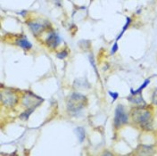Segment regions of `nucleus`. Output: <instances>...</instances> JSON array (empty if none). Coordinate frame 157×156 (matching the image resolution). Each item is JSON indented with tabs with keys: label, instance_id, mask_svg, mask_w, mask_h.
<instances>
[{
	"label": "nucleus",
	"instance_id": "1",
	"mask_svg": "<svg viewBox=\"0 0 157 156\" xmlns=\"http://www.w3.org/2000/svg\"><path fill=\"white\" fill-rule=\"evenodd\" d=\"M153 110L146 105H136L131 109L129 117L132 122L143 130H151L153 128L154 115Z\"/></svg>",
	"mask_w": 157,
	"mask_h": 156
},
{
	"label": "nucleus",
	"instance_id": "2",
	"mask_svg": "<svg viewBox=\"0 0 157 156\" xmlns=\"http://www.w3.org/2000/svg\"><path fill=\"white\" fill-rule=\"evenodd\" d=\"M88 105V97L78 92L71 93L66 100V111L71 117H78Z\"/></svg>",
	"mask_w": 157,
	"mask_h": 156
},
{
	"label": "nucleus",
	"instance_id": "3",
	"mask_svg": "<svg viewBox=\"0 0 157 156\" xmlns=\"http://www.w3.org/2000/svg\"><path fill=\"white\" fill-rule=\"evenodd\" d=\"M26 24L29 27V30L31 31V33L34 35V37L39 38L40 37L45 31H49L52 29H50L51 27V23L48 21H45L42 19H29L26 21Z\"/></svg>",
	"mask_w": 157,
	"mask_h": 156
},
{
	"label": "nucleus",
	"instance_id": "4",
	"mask_svg": "<svg viewBox=\"0 0 157 156\" xmlns=\"http://www.w3.org/2000/svg\"><path fill=\"white\" fill-rule=\"evenodd\" d=\"M21 100L20 95L11 88H3L1 90V103L4 106L14 107Z\"/></svg>",
	"mask_w": 157,
	"mask_h": 156
},
{
	"label": "nucleus",
	"instance_id": "5",
	"mask_svg": "<svg viewBox=\"0 0 157 156\" xmlns=\"http://www.w3.org/2000/svg\"><path fill=\"white\" fill-rule=\"evenodd\" d=\"M129 119V114L125 110L122 105H118L114 111V117H113V126L116 129H119L124 125L128 124Z\"/></svg>",
	"mask_w": 157,
	"mask_h": 156
},
{
	"label": "nucleus",
	"instance_id": "6",
	"mask_svg": "<svg viewBox=\"0 0 157 156\" xmlns=\"http://www.w3.org/2000/svg\"><path fill=\"white\" fill-rule=\"evenodd\" d=\"M21 105L25 108L36 109L43 103L44 99L36 96L32 92H26L21 96Z\"/></svg>",
	"mask_w": 157,
	"mask_h": 156
},
{
	"label": "nucleus",
	"instance_id": "7",
	"mask_svg": "<svg viewBox=\"0 0 157 156\" xmlns=\"http://www.w3.org/2000/svg\"><path fill=\"white\" fill-rule=\"evenodd\" d=\"M61 37L59 36V34L57 32H56L55 30L51 29L48 31V34L47 36V38L45 39L44 44L49 49L52 50H56L58 48L61 44Z\"/></svg>",
	"mask_w": 157,
	"mask_h": 156
},
{
	"label": "nucleus",
	"instance_id": "8",
	"mask_svg": "<svg viewBox=\"0 0 157 156\" xmlns=\"http://www.w3.org/2000/svg\"><path fill=\"white\" fill-rule=\"evenodd\" d=\"M13 43H14V45L19 47L20 48L23 49L24 51H29L30 49L32 48V44L30 43V41L28 40V39L24 35L17 36L14 39Z\"/></svg>",
	"mask_w": 157,
	"mask_h": 156
},
{
	"label": "nucleus",
	"instance_id": "9",
	"mask_svg": "<svg viewBox=\"0 0 157 156\" xmlns=\"http://www.w3.org/2000/svg\"><path fill=\"white\" fill-rule=\"evenodd\" d=\"M127 99L132 104L136 105H146L147 103L146 101L144 100V97L142 96V94H139L137 96H131L129 95L127 97Z\"/></svg>",
	"mask_w": 157,
	"mask_h": 156
},
{
	"label": "nucleus",
	"instance_id": "10",
	"mask_svg": "<svg viewBox=\"0 0 157 156\" xmlns=\"http://www.w3.org/2000/svg\"><path fill=\"white\" fill-rule=\"evenodd\" d=\"M150 83H151V79H150V78L145 79V81L140 85V87L138 88L135 89V90H134L133 88H130V95H131V96H137V95H139V94H142L143 90L147 88Z\"/></svg>",
	"mask_w": 157,
	"mask_h": 156
},
{
	"label": "nucleus",
	"instance_id": "11",
	"mask_svg": "<svg viewBox=\"0 0 157 156\" xmlns=\"http://www.w3.org/2000/svg\"><path fill=\"white\" fill-rule=\"evenodd\" d=\"M131 23H132V18L129 17V16H127V17H126V22H125V24L123 25V27H122V29L121 30V32L119 33L118 37L116 38V41L120 40V39L122 38V36L124 35V33L126 32V30L129 28V26L131 25Z\"/></svg>",
	"mask_w": 157,
	"mask_h": 156
},
{
	"label": "nucleus",
	"instance_id": "12",
	"mask_svg": "<svg viewBox=\"0 0 157 156\" xmlns=\"http://www.w3.org/2000/svg\"><path fill=\"white\" fill-rule=\"evenodd\" d=\"M75 133L78 137L79 143H83L86 139V131L83 127H77L75 128Z\"/></svg>",
	"mask_w": 157,
	"mask_h": 156
},
{
	"label": "nucleus",
	"instance_id": "13",
	"mask_svg": "<svg viewBox=\"0 0 157 156\" xmlns=\"http://www.w3.org/2000/svg\"><path fill=\"white\" fill-rule=\"evenodd\" d=\"M34 111H35L34 108H26V110L21 113L20 119L24 120V121H27L29 120V118L30 117V115L34 112Z\"/></svg>",
	"mask_w": 157,
	"mask_h": 156
},
{
	"label": "nucleus",
	"instance_id": "14",
	"mask_svg": "<svg viewBox=\"0 0 157 156\" xmlns=\"http://www.w3.org/2000/svg\"><path fill=\"white\" fill-rule=\"evenodd\" d=\"M69 55V52L67 49H62L56 53V57L58 59H65Z\"/></svg>",
	"mask_w": 157,
	"mask_h": 156
},
{
	"label": "nucleus",
	"instance_id": "15",
	"mask_svg": "<svg viewBox=\"0 0 157 156\" xmlns=\"http://www.w3.org/2000/svg\"><path fill=\"white\" fill-rule=\"evenodd\" d=\"M89 62H90V63H91V66H92V68L94 69V70H95V72H96V74L98 76V68H97V66H96V63H95V60H94V56L92 55H89Z\"/></svg>",
	"mask_w": 157,
	"mask_h": 156
},
{
	"label": "nucleus",
	"instance_id": "16",
	"mask_svg": "<svg viewBox=\"0 0 157 156\" xmlns=\"http://www.w3.org/2000/svg\"><path fill=\"white\" fill-rule=\"evenodd\" d=\"M151 99H152V104L154 105H157V88L154 90Z\"/></svg>",
	"mask_w": 157,
	"mask_h": 156
},
{
	"label": "nucleus",
	"instance_id": "17",
	"mask_svg": "<svg viewBox=\"0 0 157 156\" xmlns=\"http://www.w3.org/2000/svg\"><path fill=\"white\" fill-rule=\"evenodd\" d=\"M109 96L111 97V98L113 99V102L116 101L119 97V93L118 92H113V91H108Z\"/></svg>",
	"mask_w": 157,
	"mask_h": 156
},
{
	"label": "nucleus",
	"instance_id": "18",
	"mask_svg": "<svg viewBox=\"0 0 157 156\" xmlns=\"http://www.w3.org/2000/svg\"><path fill=\"white\" fill-rule=\"evenodd\" d=\"M119 50V45H118L117 41L114 42V44L113 45L112 48H111V55H114L117 53V51Z\"/></svg>",
	"mask_w": 157,
	"mask_h": 156
},
{
	"label": "nucleus",
	"instance_id": "19",
	"mask_svg": "<svg viewBox=\"0 0 157 156\" xmlns=\"http://www.w3.org/2000/svg\"><path fill=\"white\" fill-rule=\"evenodd\" d=\"M140 13H141V8L140 9H137V12H136V13H137V14H139Z\"/></svg>",
	"mask_w": 157,
	"mask_h": 156
}]
</instances>
